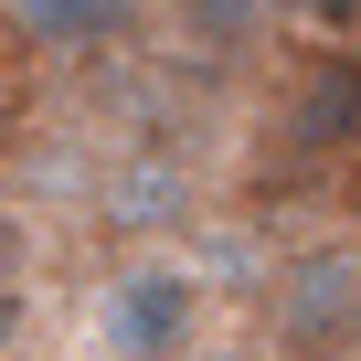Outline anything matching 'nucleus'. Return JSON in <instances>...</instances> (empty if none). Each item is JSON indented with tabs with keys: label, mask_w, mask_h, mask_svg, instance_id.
I'll return each instance as SVG.
<instances>
[{
	"label": "nucleus",
	"mask_w": 361,
	"mask_h": 361,
	"mask_svg": "<svg viewBox=\"0 0 361 361\" xmlns=\"http://www.w3.org/2000/svg\"><path fill=\"white\" fill-rule=\"evenodd\" d=\"M350 308H361V266H350V255H308V266H287V287H276V329H287L298 350H340V340H350Z\"/></svg>",
	"instance_id": "3"
},
{
	"label": "nucleus",
	"mask_w": 361,
	"mask_h": 361,
	"mask_svg": "<svg viewBox=\"0 0 361 361\" xmlns=\"http://www.w3.org/2000/svg\"><path fill=\"white\" fill-rule=\"evenodd\" d=\"M287 138L298 149H361V64H308L298 96H287Z\"/></svg>",
	"instance_id": "4"
},
{
	"label": "nucleus",
	"mask_w": 361,
	"mask_h": 361,
	"mask_svg": "<svg viewBox=\"0 0 361 361\" xmlns=\"http://www.w3.org/2000/svg\"><path fill=\"white\" fill-rule=\"evenodd\" d=\"M0 32H11L22 54L75 64V54H106V43L138 32V0H0Z\"/></svg>",
	"instance_id": "2"
},
{
	"label": "nucleus",
	"mask_w": 361,
	"mask_h": 361,
	"mask_svg": "<svg viewBox=\"0 0 361 361\" xmlns=\"http://www.w3.org/2000/svg\"><path fill=\"white\" fill-rule=\"evenodd\" d=\"M340 350H350V361H361V308H350V340H340Z\"/></svg>",
	"instance_id": "6"
},
{
	"label": "nucleus",
	"mask_w": 361,
	"mask_h": 361,
	"mask_svg": "<svg viewBox=\"0 0 361 361\" xmlns=\"http://www.w3.org/2000/svg\"><path fill=\"white\" fill-rule=\"evenodd\" d=\"M180 22L213 32V43H234V32H255V22H266V0H180Z\"/></svg>",
	"instance_id": "5"
},
{
	"label": "nucleus",
	"mask_w": 361,
	"mask_h": 361,
	"mask_svg": "<svg viewBox=\"0 0 361 361\" xmlns=\"http://www.w3.org/2000/svg\"><path fill=\"white\" fill-rule=\"evenodd\" d=\"M192 329H202V276L192 266H117L96 287V350L106 361H192Z\"/></svg>",
	"instance_id": "1"
}]
</instances>
